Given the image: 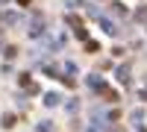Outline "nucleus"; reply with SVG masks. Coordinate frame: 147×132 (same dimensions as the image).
I'll return each mask as SVG.
<instances>
[{"instance_id": "nucleus-1", "label": "nucleus", "mask_w": 147, "mask_h": 132, "mask_svg": "<svg viewBox=\"0 0 147 132\" xmlns=\"http://www.w3.org/2000/svg\"><path fill=\"white\" fill-rule=\"evenodd\" d=\"M41 32H44V15H41V12H35L32 21H30V35H32V38H38Z\"/></svg>"}, {"instance_id": "nucleus-4", "label": "nucleus", "mask_w": 147, "mask_h": 132, "mask_svg": "<svg viewBox=\"0 0 147 132\" xmlns=\"http://www.w3.org/2000/svg\"><path fill=\"white\" fill-rule=\"evenodd\" d=\"M85 85L94 88V91H103V88H106V82H103L100 76H88V79H85Z\"/></svg>"}, {"instance_id": "nucleus-9", "label": "nucleus", "mask_w": 147, "mask_h": 132, "mask_svg": "<svg viewBox=\"0 0 147 132\" xmlns=\"http://www.w3.org/2000/svg\"><path fill=\"white\" fill-rule=\"evenodd\" d=\"M44 106H59V94H56V91L44 94Z\"/></svg>"}, {"instance_id": "nucleus-15", "label": "nucleus", "mask_w": 147, "mask_h": 132, "mask_svg": "<svg viewBox=\"0 0 147 132\" xmlns=\"http://www.w3.org/2000/svg\"><path fill=\"white\" fill-rule=\"evenodd\" d=\"M18 82H21L24 88H30V85H32V82H30V76H27V74H21V76H18Z\"/></svg>"}, {"instance_id": "nucleus-10", "label": "nucleus", "mask_w": 147, "mask_h": 132, "mask_svg": "<svg viewBox=\"0 0 147 132\" xmlns=\"http://www.w3.org/2000/svg\"><path fill=\"white\" fill-rule=\"evenodd\" d=\"M38 132H53V121H41L38 123Z\"/></svg>"}, {"instance_id": "nucleus-2", "label": "nucleus", "mask_w": 147, "mask_h": 132, "mask_svg": "<svg viewBox=\"0 0 147 132\" xmlns=\"http://www.w3.org/2000/svg\"><path fill=\"white\" fill-rule=\"evenodd\" d=\"M129 70H132V68H129V62H124V65H121V68L115 70V76H118L121 82H124V85H129Z\"/></svg>"}, {"instance_id": "nucleus-14", "label": "nucleus", "mask_w": 147, "mask_h": 132, "mask_svg": "<svg viewBox=\"0 0 147 132\" xmlns=\"http://www.w3.org/2000/svg\"><path fill=\"white\" fill-rule=\"evenodd\" d=\"M74 32H77V38H82V41H88V29H82V27H80V29H74Z\"/></svg>"}, {"instance_id": "nucleus-11", "label": "nucleus", "mask_w": 147, "mask_h": 132, "mask_svg": "<svg viewBox=\"0 0 147 132\" xmlns=\"http://www.w3.org/2000/svg\"><path fill=\"white\" fill-rule=\"evenodd\" d=\"M136 21H147V6H138L136 9Z\"/></svg>"}, {"instance_id": "nucleus-6", "label": "nucleus", "mask_w": 147, "mask_h": 132, "mask_svg": "<svg viewBox=\"0 0 147 132\" xmlns=\"http://www.w3.org/2000/svg\"><path fill=\"white\" fill-rule=\"evenodd\" d=\"M65 21L71 23L74 29H80V27H82V21H80V15H74V12H68V15H65Z\"/></svg>"}, {"instance_id": "nucleus-17", "label": "nucleus", "mask_w": 147, "mask_h": 132, "mask_svg": "<svg viewBox=\"0 0 147 132\" xmlns=\"http://www.w3.org/2000/svg\"><path fill=\"white\" fill-rule=\"evenodd\" d=\"M68 74H77V65H74V62H68V65H65V76H68Z\"/></svg>"}, {"instance_id": "nucleus-16", "label": "nucleus", "mask_w": 147, "mask_h": 132, "mask_svg": "<svg viewBox=\"0 0 147 132\" xmlns=\"http://www.w3.org/2000/svg\"><path fill=\"white\" fill-rule=\"evenodd\" d=\"M65 6L68 9H77V6H82V0H65Z\"/></svg>"}, {"instance_id": "nucleus-3", "label": "nucleus", "mask_w": 147, "mask_h": 132, "mask_svg": "<svg viewBox=\"0 0 147 132\" xmlns=\"http://www.w3.org/2000/svg\"><path fill=\"white\" fill-rule=\"evenodd\" d=\"M100 27H103V32H109V35H118V32H121V27L112 23L109 18H100Z\"/></svg>"}, {"instance_id": "nucleus-7", "label": "nucleus", "mask_w": 147, "mask_h": 132, "mask_svg": "<svg viewBox=\"0 0 147 132\" xmlns=\"http://www.w3.org/2000/svg\"><path fill=\"white\" fill-rule=\"evenodd\" d=\"M15 121H18L15 115H3V121H0V126H3V129H12V126H15Z\"/></svg>"}, {"instance_id": "nucleus-12", "label": "nucleus", "mask_w": 147, "mask_h": 132, "mask_svg": "<svg viewBox=\"0 0 147 132\" xmlns=\"http://www.w3.org/2000/svg\"><path fill=\"white\" fill-rule=\"evenodd\" d=\"M85 50H88V53H97V50H100V44H97V41H91V38H88V41H85Z\"/></svg>"}, {"instance_id": "nucleus-18", "label": "nucleus", "mask_w": 147, "mask_h": 132, "mask_svg": "<svg viewBox=\"0 0 147 132\" xmlns=\"http://www.w3.org/2000/svg\"><path fill=\"white\" fill-rule=\"evenodd\" d=\"M18 3H21V6H30V0H18Z\"/></svg>"}, {"instance_id": "nucleus-19", "label": "nucleus", "mask_w": 147, "mask_h": 132, "mask_svg": "<svg viewBox=\"0 0 147 132\" xmlns=\"http://www.w3.org/2000/svg\"><path fill=\"white\" fill-rule=\"evenodd\" d=\"M0 3H6V0H0Z\"/></svg>"}, {"instance_id": "nucleus-13", "label": "nucleus", "mask_w": 147, "mask_h": 132, "mask_svg": "<svg viewBox=\"0 0 147 132\" xmlns=\"http://www.w3.org/2000/svg\"><path fill=\"white\" fill-rule=\"evenodd\" d=\"M141 121H144V112H141V109H136V112H132V123H136V126H138Z\"/></svg>"}, {"instance_id": "nucleus-20", "label": "nucleus", "mask_w": 147, "mask_h": 132, "mask_svg": "<svg viewBox=\"0 0 147 132\" xmlns=\"http://www.w3.org/2000/svg\"><path fill=\"white\" fill-rule=\"evenodd\" d=\"M138 132H144V129H138Z\"/></svg>"}, {"instance_id": "nucleus-8", "label": "nucleus", "mask_w": 147, "mask_h": 132, "mask_svg": "<svg viewBox=\"0 0 147 132\" xmlns=\"http://www.w3.org/2000/svg\"><path fill=\"white\" fill-rule=\"evenodd\" d=\"M112 15H115V18H127V9H124V3H112Z\"/></svg>"}, {"instance_id": "nucleus-5", "label": "nucleus", "mask_w": 147, "mask_h": 132, "mask_svg": "<svg viewBox=\"0 0 147 132\" xmlns=\"http://www.w3.org/2000/svg\"><path fill=\"white\" fill-rule=\"evenodd\" d=\"M0 21H3L6 27H15V23H21V15H18V12H6V15L0 18Z\"/></svg>"}]
</instances>
